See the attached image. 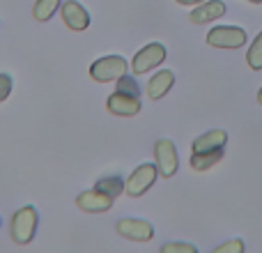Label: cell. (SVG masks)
Listing matches in <instances>:
<instances>
[{"mask_svg":"<svg viewBox=\"0 0 262 253\" xmlns=\"http://www.w3.org/2000/svg\"><path fill=\"white\" fill-rule=\"evenodd\" d=\"M246 39H249V35L239 26H216L205 37V41L209 46H214V49H228V51L242 49L246 44Z\"/></svg>","mask_w":262,"mask_h":253,"instance_id":"cell-3","label":"cell"},{"mask_svg":"<svg viewBox=\"0 0 262 253\" xmlns=\"http://www.w3.org/2000/svg\"><path fill=\"white\" fill-rule=\"evenodd\" d=\"M106 109H108L111 115H118V118H134V115L140 113L143 104H140V97L124 95V92L115 90L113 95L106 99Z\"/></svg>","mask_w":262,"mask_h":253,"instance_id":"cell-9","label":"cell"},{"mask_svg":"<svg viewBox=\"0 0 262 253\" xmlns=\"http://www.w3.org/2000/svg\"><path fill=\"white\" fill-rule=\"evenodd\" d=\"M12 88H14V78L9 76V74H0V104L3 101L9 99V95H12Z\"/></svg>","mask_w":262,"mask_h":253,"instance_id":"cell-21","label":"cell"},{"mask_svg":"<svg viewBox=\"0 0 262 253\" xmlns=\"http://www.w3.org/2000/svg\"><path fill=\"white\" fill-rule=\"evenodd\" d=\"M60 16H62L64 26L74 32H83L90 28L92 18H90V12L83 7L78 0H62L60 5Z\"/></svg>","mask_w":262,"mask_h":253,"instance_id":"cell-7","label":"cell"},{"mask_svg":"<svg viewBox=\"0 0 262 253\" xmlns=\"http://www.w3.org/2000/svg\"><path fill=\"white\" fill-rule=\"evenodd\" d=\"M221 16H226V3L223 0H205L198 7L191 9L189 21L195 23V26H203V23L209 21H219Z\"/></svg>","mask_w":262,"mask_h":253,"instance_id":"cell-11","label":"cell"},{"mask_svg":"<svg viewBox=\"0 0 262 253\" xmlns=\"http://www.w3.org/2000/svg\"><path fill=\"white\" fill-rule=\"evenodd\" d=\"M177 5H182V7H198L200 3H205V0H175Z\"/></svg>","mask_w":262,"mask_h":253,"instance_id":"cell-22","label":"cell"},{"mask_svg":"<svg viewBox=\"0 0 262 253\" xmlns=\"http://www.w3.org/2000/svg\"><path fill=\"white\" fill-rule=\"evenodd\" d=\"M124 184H127V180H122L120 175H106V177H99V180H97L95 189L108 194L111 198H118V196L124 194Z\"/></svg>","mask_w":262,"mask_h":253,"instance_id":"cell-16","label":"cell"},{"mask_svg":"<svg viewBox=\"0 0 262 253\" xmlns=\"http://www.w3.org/2000/svg\"><path fill=\"white\" fill-rule=\"evenodd\" d=\"M223 159V150H212V152H191L189 166L195 173H205L209 168H214Z\"/></svg>","mask_w":262,"mask_h":253,"instance_id":"cell-14","label":"cell"},{"mask_svg":"<svg viewBox=\"0 0 262 253\" xmlns=\"http://www.w3.org/2000/svg\"><path fill=\"white\" fill-rule=\"evenodd\" d=\"M246 65H249L253 72H260L262 69V30L255 35V39L251 41L249 53H246Z\"/></svg>","mask_w":262,"mask_h":253,"instance_id":"cell-17","label":"cell"},{"mask_svg":"<svg viewBox=\"0 0 262 253\" xmlns=\"http://www.w3.org/2000/svg\"><path fill=\"white\" fill-rule=\"evenodd\" d=\"M228 143V134L223 129H212V131H205L203 136L193 140L191 150L193 152H212V150H223Z\"/></svg>","mask_w":262,"mask_h":253,"instance_id":"cell-13","label":"cell"},{"mask_svg":"<svg viewBox=\"0 0 262 253\" xmlns=\"http://www.w3.org/2000/svg\"><path fill=\"white\" fill-rule=\"evenodd\" d=\"M258 104L262 106V88H260V90H258Z\"/></svg>","mask_w":262,"mask_h":253,"instance_id":"cell-23","label":"cell"},{"mask_svg":"<svg viewBox=\"0 0 262 253\" xmlns=\"http://www.w3.org/2000/svg\"><path fill=\"white\" fill-rule=\"evenodd\" d=\"M115 228H118V235L129 242H149L154 237V226L145 219H120Z\"/></svg>","mask_w":262,"mask_h":253,"instance_id":"cell-8","label":"cell"},{"mask_svg":"<svg viewBox=\"0 0 262 253\" xmlns=\"http://www.w3.org/2000/svg\"><path fill=\"white\" fill-rule=\"evenodd\" d=\"M113 200L115 198H111L108 194H104V191H99V189H88V191H81V194L76 196L78 209L90 212V214L108 212V209L113 207Z\"/></svg>","mask_w":262,"mask_h":253,"instance_id":"cell-10","label":"cell"},{"mask_svg":"<svg viewBox=\"0 0 262 253\" xmlns=\"http://www.w3.org/2000/svg\"><path fill=\"white\" fill-rule=\"evenodd\" d=\"M37 226H39V214H37L35 205H23L21 209H16L12 217V223H9V235H12V242L16 244H30L35 240Z\"/></svg>","mask_w":262,"mask_h":253,"instance_id":"cell-1","label":"cell"},{"mask_svg":"<svg viewBox=\"0 0 262 253\" xmlns=\"http://www.w3.org/2000/svg\"><path fill=\"white\" fill-rule=\"evenodd\" d=\"M157 177H159L157 163H140V166L134 168V173L127 177L124 194L131 196V198H140V196H145L154 186Z\"/></svg>","mask_w":262,"mask_h":253,"instance_id":"cell-4","label":"cell"},{"mask_svg":"<svg viewBox=\"0 0 262 253\" xmlns=\"http://www.w3.org/2000/svg\"><path fill=\"white\" fill-rule=\"evenodd\" d=\"M166 55H168L166 46L159 44V41H152V44L143 46V49L131 58V72H134V76H143V74L157 69L159 65H163Z\"/></svg>","mask_w":262,"mask_h":253,"instance_id":"cell-5","label":"cell"},{"mask_svg":"<svg viewBox=\"0 0 262 253\" xmlns=\"http://www.w3.org/2000/svg\"><path fill=\"white\" fill-rule=\"evenodd\" d=\"M159 253H198V249L189 242H168V244L161 246Z\"/></svg>","mask_w":262,"mask_h":253,"instance_id":"cell-19","label":"cell"},{"mask_svg":"<svg viewBox=\"0 0 262 253\" xmlns=\"http://www.w3.org/2000/svg\"><path fill=\"white\" fill-rule=\"evenodd\" d=\"M246 3H253V5H262V0H246Z\"/></svg>","mask_w":262,"mask_h":253,"instance_id":"cell-24","label":"cell"},{"mask_svg":"<svg viewBox=\"0 0 262 253\" xmlns=\"http://www.w3.org/2000/svg\"><path fill=\"white\" fill-rule=\"evenodd\" d=\"M129 69L127 58L113 53V55H104V58L95 60L90 65V78L97 83H115L120 76H124Z\"/></svg>","mask_w":262,"mask_h":253,"instance_id":"cell-2","label":"cell"},{"mask_svg":"<svg viewBox=\"0 0 262 253\" xmlns=\"http://www.w3.org/2000/svg\"><path fill=\"white\" fill-rule=\"evenodd\" d=\"M244 251H246V246L242 240H228L223 244H219L212 253H244Z\"/></svg>","mask_w":262,"mask_h":253,"instance_id":"cell-20","label":"cell"},{"mask_svg":"<svg viewBox=\"0 0 262 253\" xmlns=\"http://www.w3.org/2000/svg\"><path fill=\"white\" fill-rule=\"evenodd\" d=\"M154 163L159 168V175L161 177H172L180 168V154H177V147L170 138H159L154 143Z\"/></svg>","mask_w":262,"mask_h":253,"instance_id":"cell-6","label":"cell"},{"mask_svg":"<svg viewBox=\"0 0 262 253\" xmlns=\"http://www.w3.org/2000/svg\"><path fill=\"white\" fill-rule=\"evenodd\" d=\"M172 86H175V74L170 72V69H161V72H157L154 76H149L147 86H145V92H147V97L152 101L161 99V97H166L168 92L172 90Z\"/></svg>","mask_w":262,"mask_h":253,"instance_id":"cell-12","label":"cell"},{"mask_svg":"<svg viewBox=\"0 0 262 253\" xmlns=\"http://www.w3.org/2000/svg\"><path fill=\"white\" fill-rule=\"evenodd\" d=\"M115 90H118V92H124V95L140 97V86H138V81H136V76H129V74H124V76H120L118 81H115Z\"/></svg>","mask_w":262,"mask_h":253,"instance_id":"cell-18","label":"cell"},{"mask_svg":"<svg viewBox=\"0 0 262 253\" xmlns=\"http://www.w3.org/2000/svg\"><path fill=\"white\" fill-rule=\"evenodd\" d=\"M60 5H62V0H35L32 16H35V21L46 23L49 18L55 16V12H60Z\"/></svg>","mask_w":262,"mask_h":253,"instance_id":"cell-15","label":"cell"},{"mask_svg":"<svg viewBox=\"0 0 262 253\" xmlns=\"http://www.w3.org/2000/svg\"><path fill=\"white\" fill-rule=\"evenodd\" d=\"M0 223H3V219H0Z\"/></svg>","mask_w":262,"mask_h":253,"instance_id":"cell-25","label":"cell"}]
</instances>
